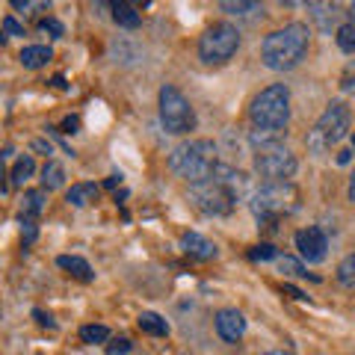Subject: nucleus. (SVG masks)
Wrapping results in <instances>:
<instances>
[{
    "instance_id": "obj_21",
    "label": "nucleus",
    "mask_w": 355,
    "mask_h": 355,
    "mask_svg": "<svg viewBox=\"0 0 355 355\" xmlns=\"http://www.w3.org/2000/svg\"><path fill=\"white\" fill-rule=\"evenodd\" d=\"M113 21L119 27L133 30V27L142 24V15L137 12V6H133V3H113Z\"/></svg>"
},
{
    "instance_id": "obj_40",
    "label": "nucleus",
    "mask_w": 355,
    "mask_h": 355,
    "mask_svg": "<svg viewBox=\"0 0 355 355\" xmlns=\"http://www.w3.org/2000/svg\"><path fill=\"white\" fill-rule=\"evenodd\" d=\"M119 184H121V175H110L104 187H107V190H113V187H119Z\"/></svg>"
},
{
    "instance_id": "obj_41",
    "label": "nucleus",
    "mask_w": 355,
    "mask_h": 355,
    "mask_svg": "<svg viewBox=\"0 0 355 355\" xmlns=\"http://www.w3.org/2000/svg\"><path fill=\"white\" fill-rule=\"evenodd\" d=\"M347 196H349V202L355 205V172H352V178H349V190H347Z\"/></svg>"
},
{
    "instance_id": "obj_4",
    "label": "nucleus",
    "mask_w": 355,
    "mask_h": 355,
    "mask_svg": "<svg viewBox=\"0 0 355 355\" xmlns=\"http://www.w3.org/2000/svg\"><path fill=\"white\" fill-rule=\"evenodd\" d=\"M299 210V190L293 184H263L252 196V214L263 228H275L282 216H291Z\"/></svg>"
},
{
    "instance_id": "obj_26",
    "label": "nucleus",
    "mask_w": 355,
    "mask_h": 355,
    "mask_svg": "<svg viewBox=\"0 0 355 355\" xmlns=\"http://www.w3.org/2000/svg\"><path fill=\"white\" fill-rule=\"evenodd\" d=\"M279 270H282V272H287V275H296V279H311V282H320L317 275H311V272H308L305 266L299 263L296 258H287V254H284V258H279Z\"/></svg>"
},
{
    "instance_id": "obj_45",
    "label": "nucleus",
    "mask_w": 355,
    "mask_h": 355,
    "mask_svg": "<svg viewBox=\"0 0 355 355\" xmlns=\"http://www.w3.org/2000/svg\"><path fill=\"white\" fill-rule=\"evenodd\" d=\"M352 148H355V133H352Z\"/></svg>"
},
{
    "instance_id": "obj_31",
    "label": "nucleus",
    "mask_w": 355,
    "mask_h": 355,
    "mask_svg": "<svg viewBox=\"0 0 355 355\" xmlns=\"http://www.w3.org/2000/svg\"><path fill=\"white\" fill-rule=\"evenodd\" d=\"M21 222H24V228H21V240H24V246H30V243H36L39 228H36V222L33 219H21Z\"/></svg>"
},
{
    "instance_id": "obj_32",
    "label": "nucleus",
    "mask_w": 355,
    "mask_h": 355,
    "mask_svg": "<svg viewBox=\"0 0 355 355\" xmlns=\"http://www.w3.org/2000/svg\"><path fill=\"white\" fill-rule=\"evenodd\" d=\"M133 349V343L128 338H116L113 343H107V355H125Z\"/></svg>"
},
{
    "instance_id": "obj_9",
    "label": "nucleus",
    "mask_w": 355,
    "mask_h": 355,
    "mask_svg": "<svg viewBox=\"0 0 355 355\" xmlns=\"http://www.w3.org/2000/svg\"><path fill=\"white\" fill-rule=\"evenodd\" d=\"M296 169H299L296 154L284 146L254 151V172L263 178V184H291Z\"/></svg>"
},
{
    "instance_id": "obj_29",
    "label": "nucleus",
    "mask_w": 355,
    "mask_h": 355,
    "mask_svg": "<svg viewBox=\"0 0 355 355\" xmlns=\"http://www.w3.org/2000/svg\"><path fill=\"white\" fill-rule=\"evenodd\" d=\"M340 89L347 95H355V60L347 62V69L340 71Z\"/></svg>"
},
{
    "instance_id": "obj_39",
    "label": "nucleus",
    "mask_w": 355,
    "mask_h": 355,
    "mask_svg": "<svg viewBox=\"0 0 355 355\" xmlns=\"http://www.w3.org/2000/svg\"><path fill=\"white\" fill-rule=\"evenodd\" d=\"M51 86H53V89H65V77H62V74H53V77H51Z\"/></svg>"
},
{
    "instance_id": "obj_36",
    "label": "nucleus",
    "mask_w": 355,
    "mask_h": 355,
    "mask_svg": "<svg viewBox=\"0 0 355 355\" xmlns=\"http://www.w3.org/2000/svg\"><path fill=\"white\" fill-rule=\"evenodd\" d=\"M77 128H80V119L77 116H69L62 121V133H77Z\"/></svg>"
},
{
    "instance_id": "obj_23",
    "label": "nucleus",
    "mask_w": 355,
    "mask_h": 355,
    "mask_svg": "<svg viewBox=\"0 0 355 355\" xmlns=\"http://www.w3.org/2000/svg\"><path fill=\"white\" fill-rule=\"evenodd\" d=\"M222 12L228 15H249V12H261V3H252V0H222L219 3Z\"/></svg>"
},
{
    "instance_id": "obj_42",
    "label": "nucleus",
    "mask_w": 355,
    "mask_h": 355,
    "mask_svg": "<svg viewBox=\"0 0 355 355\" xmlns=\"http://www.w3.org/2000/svg\"><path fill=\"white\" fill-rule=\"evenodd\" d=\"M349 154H352V151H340V154H338V163H340V166L349 163Z\"/></svg>"
},
{
    "instance_id": "obj_33",
    "label": "nucleus",
    "mask_w": 355,
    "mask_h": 355,
    "mask_svg": "<svg viewBox=\"0 0 355 355\" xmlns=\"http://www.w3.org/2000/svg\"><path fill=\"white\" fill-rule=\"evenodd\" d=\"M39 27H42L44 33H51V36H53V39H60V36H65V27L60 24V21H57V18H44V21H42V24H39Z\"/></svg>"
},
{
    "instance_id": "obj_37",
    "label": "nucleus",
    "mask_w": 355,
    "mask_h": 355,
    "mask_svg": "<svg viewBox=\"0 0 355 355\" xmlns=\"http://www.w3.org/2000/svg\"><path fill=\"white\" fill-rule=\"evenodd\" d=\"M282 291H284L287 296H293V299H299V302H305V299H308V296H305L302 291H296V287H293V284H284V287H282Z\"/></svg>"
},
{
    "instance_id": "obj_34",
    "label": "nucleus",
    "mask_w": 355,
    "mask_h": 355,
    "mask_svg": "<svg viewBox=\"0 0 355 355\" xmlns=\"http://www.w3.org/2000/svg\"><path fill=\"white\" fill-rule=\"evenodd\" d=\"M3 33H6V39L9 36H24V24H18L12 15H6L3 18Z\"/></svg>"
},
{
    "instance_id": "obj_24",
    "label": "nucleus",
    "mask_w": 355,
    "mask_h": 355,
    "mask_svg": "<svg viewBox=\"0 0 355 355\" xmlns=\"http://www.w3.org/2000/svg\"><path fill=\"white\" fill-rule=\"evenodd\" d=\"M338 282L347 287V291H355V252H349L347 258L338 263Z\"/></svg>"
},
{
    "instance_id": "obj_27",
    "label": "nucleus",
    "mask_w": 355,
    "mask_h": 355,
    "mask_svg": "<svg viewBox=\"0 0 355 355\" xmlns=\"http://www.w3.org/2000/svg\"><path fill=\"white\" fill-rule=\"evenodd\" d=\"M110 338V329L107 326H83L80 329V340L83 343H104Z\"/></svg>"
},
{
    "instance_id": "obj_16",
    "label": "nucleus",
    "mask_w": 355,
    "mask_h": 355,
    "mask_svg": "<svg viewBox=\"0 0 355 355\" xmlns=\"http://www.w3.org/2000/svg\"><path fill=\"white\" fill-rule=\"evenodd\" d=\"M57 266L69 270L74 279H80V282H92V279H95L92 266H89L83 258H77V254H60V258H57Z\"/></svg>"
},
{
    "instance_id": "obj_8",
    "label": "nucleus",
    "mask_w": 355,
    "mask_h": 355,
    "mask_svg": "<svg viewBox=\"0 0 355 355\" xmlns=\"http://www.w3.org/2000/svg\"><path fill=\"white\" fill-rule=\"evenodd\" d=\"M160 121L166 133H190L196 128V113L178 86L166 83L160 89Z\"/></svg>"
},
{
    "instance_id": "obj_12",
    "label": "nucleus",
    "mask_w": 355,
    "mask_h": 355,
    "mask_svg": "<svg viewBox=\"0 0 355 355\" xmlns=\"http://www.w3.org/2000/svg\"><path fill=\"white\" fill-rule=\"evenodd\" d=\"M181 249L196 261H214L219 254L214 243H210L207 237H202V234H196V231H187V234L181 237Z\"/></svg>"
},
{
    "instance_id": "obj_44",
    "label": "nucleus",
    "mask_w": 355,
    "mask_h": 355,
    "mask_svg": "<svg viewBox=\"0 0 355 355\" xmlns=\"http://www.w3.org/2000/svg\"><path fill=\"white\" fill-rule=\"evenodd\" d=\"M349 18H352V24H355V3H349Z\"/></svg>"
},
{
    "instance_id": "obj_13",
    "label": "nucleus",
    "mask_w": 355,
    "mask_h": 355,
    "mask_svg": "<svg viewBox=\"0 0 355 355\" xmlns=\"http://www.w3.org/2000/svg\"><path fill=\"white\" fill-rule=\"evenodd\" d=\"M308 12L314 18V24L323 30V33H331V27L340 21V9L338 3H308ZM340 27V24H338Z\"/></svg>"
},
{
    "instance_id": "obj_11",
    "label": "nucleus",
    "mask_w": 355,
    "mask_h": 355,
    "mask_svg": "<svg viewBox=\"0 0 355 355\" xmlns=\"http://www.w3.org/2000/svg\"><path fill=\"white\" fill-rule=\"evenodd\" d=\"M216 335L225 343H237L246 335V317L237 308H222L216 311Z\"/></svg>"
},
{
    "instance_id": "obj_10",
    "label": "nucleus",
    "mask_w": 355,
    "mask_h": 355,
    "mask_svg": "<svg viewBox=\"0 0 355 355\" xmlns=\"http://www.w3.org/2000/svg\"><path fill=\"white\" fill-rule=\"evenodd\" d=\"M296 249L299 254L308 261V263H323L326 261V249H329V240L323 234V228H317V225H308L302 231H296Z\"/></svg>"
},
{
    "instance_id": "obj_14",
    "label": "nucleus",
    "mask_w": 355,
    "mask_h": 355,
    "mask_svg": "<svg viewBox=\"0 0 355 355\" xmlns=\"http://www.w3.org/2000/svg\"><path fill=\"white\" fill-rule=\"evenodd\" d=\"M98 193H101V187L92 184V181H83V184H74L69 193H65V202H69L71 207H86V205H92Z\"/></svg>"
},
{
    "instance_id": "obj_1",
    "label": "nucleus",
    "mask_w": 355,
    "mask_h": 355,
    "mask_svg": "<svg viewBox=\"0 0 355 355\" xmlns=\"http://www.w3.org/2000/svg\"><path fill=\"white\" fill-rule=\"evenodd\" d=\"M246 187H249V181L240 169L219 163V169L210 181L190 187V202L207 216H228L231 210L237 207L243 193H246Z\"/></svg>"
},
{
    "instance_id": "obj_22",
    "label": "nucleus",
    "mask_w": 355,
    "mask_h": 355,
    "mask_svg": "<svg viewBox=\"0 0 355 355\" xmlns=\"http://www.w3.org/2000/svg\"><path fill=\"white\" fill-rule=\"evenodd\" d=\"M36 172V163H33L30 154H24V157H18V163L12 166V172H9V187H21L27 181V178Z\"/></svg>"
},
{
    "instance_id": "obj_20",
    "label": "nucleus",
    "mask_w": 355,
    "mask_h": 355,
    "mask_svg": "<svg viewBox=\"0 0 355 355\" xmlns=\"http://www.w3.org/2000/svg\"><path fill=\"white\" fill-rule=\"evenodd\" d=\"M65 184V169H62V163L57 160H48L44 163V169H42V190H60V187Z\"/></svg>"
},
{
    "instance_id": "obj_30",
    "label": "nucleus",
    "mask_w": 355,
    "mask_h": 355,
    "mask_svg": "<svg viewBox=\"0 0 355 355\" xmlns=\"http://www.w3.org/2000/svg\"><path fill=\"white\" fill-rule=\"evenodd\" d=\"M12 9H21L24 15H33V9H51V3H44V0H39V3H33V0H12Z\"/></svg>"
},
{
    "instance_id": "obj_35",
    "label": "nucleus",
    "mask_w": 355,
    "mask_h": 355,
    "mask_svg": "<svg viewBox=\"0 0 355 355\" xmlns=\"http://www.w3.org/2000/svg\"><path fill=\"white\" fill-rule=\"evenodd\" d=\"M33 317H36V323L44 326V329H53V326H57V323H53V317H51V314H44L42 308H33Z\"/></svg>"
},
{
    "instance_id": "obj_25",
    "label": "nucleus",
    "mask_w": 355,
    "mask_h": 355,
    "mask_svg": "<svg viewBox=\"0 0 355 355\" xmlns=\"http://www.w3.org/2000/svg\"><path fill=\"white\" fill-rule=\"evenodd\" d=\"M335 42H338V48L343 53H355V24L349 21V24H340L335 30Z\"/></svg>"
},
{
    "instance_id": "obj_18",
    "label": "nucleus",
    "mask_w": 355,
    "mask_h": 355,
    "mask_svg": "<svg viewBox=\"0 0 355 355\" xmlns=\"http://www.w3.org/2000/svg\"><path fill=\"white\" fill-rule=\"evenodd\" d=\"M44 198H48V190H27L21 198V219H36L44 207Z\"/></svg>"
},
{
    "instance_id": "obj_19",
    "label": "nucleus",
    "mask_w": 355,
    "mask_h": 355,
    "mask_svg": "<svg viewBox=\"0 0 355 355\" xmlns=\"http://www.w3.org/2000/svg\"><path fill=\"white\" fill-rule=\"evenodd\" d=\"M137 323H139V329L146 331V335H154V338H166V335H169V323H166L160 314H154V311H142Z\"/></svg>"
},
{
    "instance_id": "obj_43",
    "label": "nucleus",
    "mask_w": 355,
    "mask_h": 355,
    "mask_svg": "<svg viewBox=\"0 0 355 355\" xmlns=\"http://www.w3.org/2000/svg\"><path fill=\"white\" fill-rule=\"evenodd\" d=\"M263 355H291V352H282V349H272V352H263Z\"/></svg>"
},
{
    "instance_id": "obj_17",
    "label": "nucleus",
    "mask_w": 355,
    "mask_h": 355,
    "mask_svg": "<svg viewBox=\"0 0 355 355\" xmlns=\"http://www.w3.org/2000/svg\"><path fill=\"white\" fill-rule=\"evenodd\" d=\"M284 137H287V130H263V128H254V130H249V146L254 151L272 148V146H282Z\"/></svg>"
},
{
    "instance_id": "obj_38",
    "label": "nucleus",
    "mask_w": 355,
    "mask_h": 355,
    "mask_svg": "<svg viewBox=\"0 0 355 355\" xmlns=\"http://www.w3.org/2000/svg\"><path fill=\"white\" fill-rule=\"evenodd\" d=\"M33 151H42V154H51V142H44V139H36V142H33Z\"/></svg>"
},
{
    "instance_id": "obj_2",
    "label": "nucleus",
    "mask_w": 355,
    "mask_h": 355,
    "mask_svg": "<svg viewBox=\"0 0 355 355\" xmlns=\"http://www.w3.org/2000/svg\"><path fill=\"white\" fill-rule=\"evenodd\" d=\"M311 48V30L305 24H284L282 30H272L261 44V60L270 71H291L308 57Z\"/></svg>"
},
{
    "instance_id": "obj_15",
    "label": "nucleus",
    "mask_w": 355,
    "mask_h": 355,
    "mask_svg": "<svg viewBox=\"0 0 355 355\" xmlns=\"http://www.w3.org/2000/svg\"><path fill=\"white\" fill-rule=\"evenodd\" d=\"M18 60L24 69H42V65H48L53 60V51L48 44H30V48H24L18 53Z\"/></svg>"
},
{
    "instance_id": "obj_6",
    "label": "nucleus",
    "mask_w": 355,
    "mask_h": 355,
    "mask_svg": "<svg viewBox=\"0 0 355 355\" xmlns=\"http://www.w3.org/2000/svg\"><path fill=\"white\" fill-rule=\"evenodd\" d=\"M349 107L343 104V101H331L326 110H323V116L317 119V125L308 130V137H305V146L311 154H326L331 146H338V142L347 137V130H349Z\"/></svg>"
},
{
    "instance_id": "obj_7",
    "label": "nucleus",
    "mask_w": 355,
    "mask_h": 355,
    "mask_svg": "<svg viewBox=\"0 0 355 355\" xmlns=\"http://www.w3.org/2000/svg\"><path fill=\"white\" fill-rule=\"evenodd\" d=\"M240 48V33L234 24L228 21H219V24L207 27L198 39V60L205 65H222L228 62Z\"/></svg>"
},
{
    "instance_id": "obj_5",
    "label": "nucleus",
    "mask_w": 355,
    "mask_h": 355,
    "mask_svg": "<svg viewBox=\"0 0 355 355\" xmlns=\"http://www.w3.org/2000/svg\"><path fill=\"white\" fill-rule=\"evenodd\" d=\"M249 119L254 128L263 130H284L291 121V92L284 83H272L254 95L249 107Z\"/></svg>"
},
{
    "instance_id": "obj_3",
    "label": "nucleus",
    "mask_w": 355,
    "mask_h": 355,
    "mask_svg": "<svg viewBox=\"0 0 355 355\" xmlns=\"http://www.w3.org/2000/svg\"><path fill=\"white\" fill-rule=\"evenodd\" d=\"M169 169L190 187L205 184L219 169V151L214 139H187L169 154Z\"/></svg>"
},
{
    "instance_id": "obj_46",
    "label": "nucleus",
    "mask_w": 355,
    "mask_h": 355,
    "mask_svg": "<svg viewBox=\"0 0 355 355\" xmlns=\"http://www.w3.org/2000/svg\"><path fill=\"white\" fill-rule=\"evenodd\" d=\"M39 355H42V352H39Z\"/></svg>"
},
{
    "instance_id": "obj_28",
    "label": "nucleus",
    "mask_w": 355,
    "mask_h": 355,
    "mask_svg": "<svg viewBox=\"0 0 355 355\" xmlns=\"http://www.w3.org/2000/svg\"><path fill=\"white\" fill-rule=\"evenodd\" d=\"M249 258L252 261H272V258H279V249H275L272 243H261V246H254L249 252Z\"/></svg>"
}]
</instances>
